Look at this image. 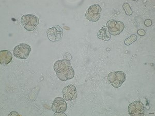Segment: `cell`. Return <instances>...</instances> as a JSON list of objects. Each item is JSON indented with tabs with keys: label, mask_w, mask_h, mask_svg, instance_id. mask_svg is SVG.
<instances>
[{
	"label": "cell",
	"mask_w": 155,
	"mask_h": 116,
	"mask_svg": "<svg viewBox=\"0 0 155 116\" xmlns=\"http://www.w3.org/2000/svg\"><path fill=\"white\" fill-rule=\"evenodd\" d=\"M54 70L58 79L62 81L72 79L74 76V71L70 62L66 60H60L55 62Z\"/></svg>",
	"instance_id": "1"
},
{
	"label": "cell",
	"mask_w": 155,
	"mask_h": 116,
	"mask_svg": "<svg viewBox=\"0 0 155 116\" xmlns=\"http://www.w3.org/2000/svg\"><path fill=\"white\" fill-rule=\"evenodd\" d=\"M126 79V74L122 71H114L110 73L107 76V80L114 88H119Z\"/></svg>",
	"instance_id": "2"
},
{
	"label": "cell",
	"mask_w": 155,
	"mask_h": 116,
	"mask_svg": "<svg viewBox=\"0 0 155 116\" xmlns=\"http://www.w3.org/2000/svg\"><path fill=\"white\" fill-rule=\"evenodd\" d=\"M21 23L28 31L35 30L39 23V19L36 16L32 14L23 15L21 19Z\"/></svg>",
	"instance_id": "3"
},
{
	"label": "cell",
	"mask_w": 155,
	"mask_h": 116,
	"mask_svg": "<svg viewBox=\"0 0 155 116\" xmlns=\"http://www.w3.org/2000/svg\"><path fill=\"white\" fill-rule=\"evenodd\" d=\"M31 48L28 44H21L15 47L13 53L16 58L21 60H26L30 55Z\"/></svg>",
	"instance_id": "4"
},
{
	"label": "cell",
	"mask_w": 155,
	"mask_h": 116,
	"mask_svg": "<svg viewBox=\"0 0 155 116\" xmlns=\"http://www.w3.org/2000/svg\"><path fill=\"white\" fill-rule=\"evenodd\" d=\"M106 27L109 31L110 33L113 36L118 35L125 28V25L123 22L115 20H110L107 21Z\"/></svg>",
	"instance_id": "5"
},
{
	"label": "cell",
	"mask_w": 155,
	"mask_h": 116,
	"mask_svg": "<svg viewBox=\"0 0 155 116\" xmlns=\"http://www.w3.org/2000/svg\"><path fill=\"white\" fill-rule=\"evenodd\" d=\"M101 7L98 4L92 5L88 7L85 13V17L89 21L96 22L101 17Z\"/></svg>",
	"instance_id": "6"
},
{
	"label": "cell",
	"mask_w": 155,
	"mask_h": 116,
	"mask_svg": "<svg viewBox=\"0 0 155 116\" xmlns=\"http://www.w3.org/2000/svg\"><path fill=\"white\" fill-rule=\"evenodd\" d=\"M128 111L130 116L143 115L145 112L144 104L139 101H137L130 104Z\"/></svg>",
	"instance_id": "7"
},
{
	"label": "cell",
	"mask_w": 155,
	"mask_h": 116,
	"mask_svg": "<svg viewBox=\"0 0 155 116\" xmlns=\"http://www.w3.org/2000/svg\"><path fill=\"white\" fill-rule=\"evenodd\" d=\"M47 34L48 39L52 42H55L59 41L62 38L63 35V31L61 27L58 25L49 28Z\"/></svg>",
	"instance_id": "8"
},
{
	"label": "cell",
	"mask_w": 155,
	"mask_h": 116,
	"mask_svg": "<svg viewBox=\"0 0 155 116\" xmlns=\"http://www.w3.org/2000/svg\"><path fill=\"white\" fill-rule=\"evenodd\" d=\"M67 103L64 98L57 97L52 104V110L55 113H64L67 109Z\"/></svg>",
	"instance_id": "9"
},
{
	"label": "cell",
	"mask_w": 155,
	"mask_h": 116,
	"mask_svg": "<svg viewBox=\"0 0 155 116\" xmlns=\"http://www.w3.org/2000/svg\"><path fill=\"white\" fill-rule=\"evenodd\" d=\"M64 98L67 101L74 100L78 97V92L76 87L73 85H69L63 89Z\"/></svg>",
	"instance_id": "10"
},
{
	"label": "cell",
	"mask_w": 155,
	"mask_h": 116,
	"mask_svg": "<svg viewBox=\"0 0 155 116\" xmlns=\"http://www.w3.org/2000/svg\"><path fill=\"white\" fill-rule=\"evenodd\" d=\"M12 60V55L10 51L4 50L0 51V63L1 65H7Z\"/></svg>",
	"instance_id": "11"
},
{
	"label": "cell",
	"mask_w": 155,
	"mask_h": 116,
	"mask_svg": "<svg viewBox=\"0 0 155 116\" xmlns=\"http://www.w3.org/2000/svg\"><path fill=\"white\" fill-rule=\"evenodd\" d=\"M97 37L99 39L104 41H109L111 39V34L107 27H103L99 30L97 33Z\"/></svg>",
	"instance_id": "12"
},
{
	"label": "cell",
	"mask_w": 155,
	"mask_h": 116,
	"mask_svg": "<svg viewBox=\"0 0 155 116\" xmlns=\"http://www.w3.org/2000/svg\"><path fill=\"white\" fill-rule=\"evenodd\" d=\"M137 36L136 35H132L126 39L125 40V44L126 46H129L132 44V43L135 42L137 40Z\"/></svg>",
	"instance_id": "13"
},
{
	"label": "cell",
	"mask_w": 155,
	"mask_h": 116,
	"mask_svg": "<svg viewBox=\"0 0 155 116\" xmlns=\"http://www.w3.org/2000/svg\"><path fill=\"white\" fill-rule=\"evenodd\" d=\"M123 9L125 12L126 14L128 16H131L132 14V10L131 9V7L129 4L127 3H125L123 5Z\"/></svg>",
	"instance_id": "14"
},
{
	"label": "cell",
	"mask_w": 155,
	"mask_h": 116,
	"mask_svg": "<svg viewBox=\"0 0 155 116\" xmlns=\"http://www.w3.org/2000/svg\"><path fill=\"white\" fill-rule=\"evenodd\" d=\"M144 24L146 27H150L152 24V21L151 20L146 19L144 22Z\"/></svg>",
	"instance_id": "15"
},
{
	"label": "cell",
	"mask_w": 155,
	"mask_h": 116,
	"mask_svg": "<svg viewBox=\"0 0 155 116\" xmlns=\"http://www.w3.org/2000/svg\"><path fill=\"white\" fill-rule=\"evenodd\" d=\"M137 33L139 35L141 36H143L145 35V31L143 29H140V30H138Z\"/></svg>",
	"instance_id": "16"
},
{
	"label": "cell",
	"mask_w": 155,
	"mask_h": 116,
	"mask_svg": "<svg viewBox=\"0 0 155 116\" xmlns=\"http://www.w3.org/2000/svg\"><path fill=\"white\" fill-rule=\"evenodd\" d=\"M11 115H12V116H15V115H19V114H18V113H17L16 111H12V113L10 114H9V116H11Z\"/></svg>",
	"instance_id": "17"
},
{
	"label": "cell",
	"mask_w": 155,
	"mask_h": 116,
	"mask_svg": "<svg viewBox=\"0 0 155 116\" xmlns=\"http://www.w3.org/2000/svg\"><path fill=\"white\" fill-rule=\"evenodd\" d=\"M62 115H63V116H66V114H64V113H55L54 114V116H62Z\"/></svg>",
	"instance_id": "18"
}]
</instances>
